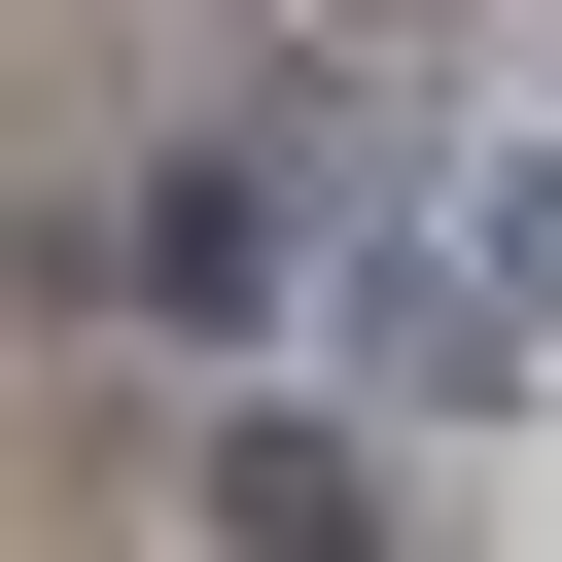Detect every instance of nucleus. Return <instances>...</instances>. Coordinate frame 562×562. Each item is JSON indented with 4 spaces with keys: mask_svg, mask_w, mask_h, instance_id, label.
I'll return each mask as SVG.
<instances>
[{
    "mask_svg": "<svg viewBox=\"0 0 562 562\" xmlns=\"http://www.w3.org/2000/svg\"><path fill=\"white\" fill-rule=\"evenodd\" d=\"M176 527H246V562H351V527H386V386H246V422H176Z\"/></svg>",
    "mask_w": 562,
    "mask_h": 562,
    "instance_id": "nucleus-1",
    "label": "nucleus"
},
{
    "mask_svg": "<svg viewBox=\"0 0 562 562\" xmlns=\"http://www.w3.org/2000/svg\"><path fill=\"white\" fill-rule=\"evenodd\" d=\"M351 386L457 457V422H527V281H422V246H351Z\"/></svg>",
    "mask_w": 562,
    "mask_h": 562,
    "instance_id": "nucleus-2",
    "label": "nucleus"
},
{
    "mask_svg": "<svg viewBox=\"0 0 562 562\" xmlns=\"http://www.w3.org/2000/svg\"><path fill=\"white\" fill-rule=\"evenodd\" d=\"M492 281H527V316H562V140H492Z\"/></svg>",
    "mask_w": 562,
    "mask_h": 562,
    "instance_id": "nucleus-3",
    "label": "nucleus"
}]
</instances>
